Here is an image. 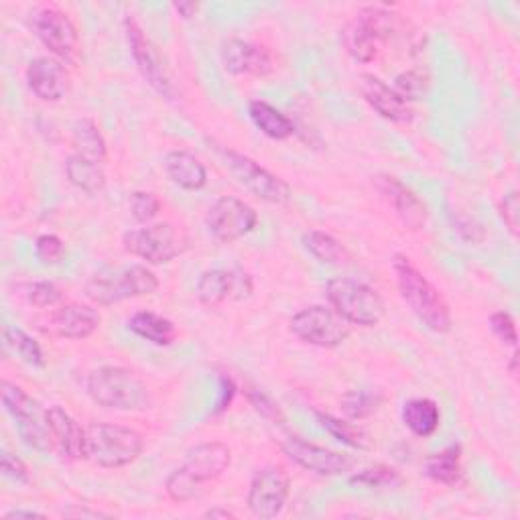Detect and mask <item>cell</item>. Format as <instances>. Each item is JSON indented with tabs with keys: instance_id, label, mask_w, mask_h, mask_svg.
<instances>
[{
	"instance_id": "bcb514c9",
	"label": "cell",
	"mask_w": 520,
	"mask_h": 520,
	"mask_svg": "<svg viewBox=\"0 0 520 520\" xmlns=\"http://www.w3.org/2000/svg\"><path fill=\"white\" fill-rule=\"evenodd\" d=\"M173 9H175V13L179 17L191 19V17H195V13H198L200 7L195 5V3H189V0H179V3H173Z\"/></svg>"
},
{
	"instance_id": "b9f144b4",
	"label": "cell",
	"mask_w": 520,
	"mask_h": 520,
	"mask_svg": "<svg viewBox=\"0 0 520 520\" xmlns=\"http://www.w3.org/2000/svg\"><path fill=\"white\" fill-rule=\"evenodd\" d=\"M500 216L510 230L512 236H518V224H520V204H518V191H508L500 202Z\"/></svg>"
},
{
	"instance_id": "d6a6232c",
	"label": "cell",
	"mask_w": 520,
	"mask_h": 520,
	"mask_svg": "<svg viewBox=\"0 0 520 520\" xmlns=\"http://www.w3.org/2000/svg\"><path fill=\"white\" fill-rule=\"evenodd\" d=\"M3 336H5L7 348H11L23 362H27L33 368H45L43 350L33 336H29L21 328H11V325H7Z\"/></svg>"
},
{
	"instance_id": "83f0119b",
	"label": "cell",
	"mask_w": 520,
	"mask_h": 520,
	"mask_svg": "<svg viewBox=\"0 0 520 520\" xmlns=\"http://www.w3.org/2000/svg\"><path fill=\"white\" fill-rule=\"evenodd\" d=\"M65 177H68V181L74 187L88 195H96L106 187V173L102 163L86 159L78 153H74L65 161Z\"/></svg>"
},
{
	"instance_id": "d590c367",
	"label": "cell",
	"mask_w": 520,
	"mask_h": 520,
	"mask_svg": "<svg viewBox=\"0 0 520 520\" xmlns=\"http://www.w3.org/2000/svg\"><path fill=\"white\" fill-rule=\"evenodd\" d=\"M23 297L29 305L47 309L63 303V291L51 281H33L23 285Z\"/></svg>"
},
{
	"instance_id": "ffe728a7",
	"label": "cell",
	"mask_w": 520,
	"mask_h": 520,
	"mask_svg": "<svg viewBox=\"0 0 520 520\" xmlns=\"http://www.w3.org/2000/svg\"><path fill=\"white\" fill-rule=\"evenodd\" d=\"M360 94L366 104L378 112L384 120L407 124L413 120V108L407 100H403L395 88H390L384 80L374 74L360 76Z\"/></svg>"
},
{
	"instance_id": "f35d334b",
	"label": "cell",
	"mask_w": 520,
	"mask_h": 520,
	"mask_svg": "<svg viewBox=\"0 0 520 520\" xmlns=\"http://www.w3.org/2000/svg\"><path fill=\"white\" fill-rule=\"evenodd\" d=\"M244 397L250 403V407L263 419H267V421H271L275 425H283L285 423V415L281 413L279 405L269 395H265L263 390H258L254 386H244Z\"/></svg>"
},
{
	"instance_id": "c3c4849f",
	"label": "cell",
	"mask_w": 520,
	"mask_h": 520,
	"mask_svg": "<svg viewBox=\"0 0 520 520\" xmlns=\"http://www.w3.org/2000/svg\"><path fill=\"white\" fill-rule=\"evenodd\" d=\"M204 516H206V518H234V512H230L228 508H220V506H216V508L208 510Z\"/></svg>"
},
{
	"instance_id": "ac0fdd59",
	"label": "cell",
	"mask_w": 520,
	"mask_h": 520,
	"mask_svg": "<svg viewBox=\"0 0 520 520\" xmlns=\"http://www.w3.org/2000/svg\"><path fill=\"white\" fill-rule=\"evenodd\" d=\"M252 279L242 269H212L200 275L195 285V297L206 307H218L226 299H248L252 295Z\"/></svg>"
},
{
	"instance_id": "484cf974",
	"label": "cell",
	"mask_w": 520,
	"mask_h": 520,
	"mask_svg": "<svg viewBox=\"0 0 520 520\" xmlns=\"http://www.w3.org/2000/svg\"><path fill=\"white\" fill-rule=\"evenodd\" d=\"M248 114L260 133L273 141H287L295 135L293 120L265 100H252L248 104Z\"/></svg>"
},
{
	"instance_id": "ee69618b",
	"label": "cell",
	"mask_w": 520,
	"mask_h": 520,
	"mask_svg": "<svg viewBox=\"0 0 520 520\" xmlns=\"http://www.w3.org/2000/svg\"><path fill=\"white\" fill-rule=\"evenodd\" d=\"M218 380H220V395H218V401H216V409L212 413L214 417H218V415H222V413H226L230 409V405H232V401L236 397V390H238V386L232 380V376L220 374Z\"/></svg>"
},
{
	"instance_id": "44dd1931",
	"label": "cell",
	"mask_w": 520,
	"mask_h": 520,
	"mask_svg": "<svg viewBox=\"0 0 520 520\" xmlns=\"http://www.w3.org/2000/svg\"><path fill=\"white\" fill-rule=\"evenodd\" d=\"M27 86L43 102H59L68 94L70 78L63 63L51 57H35L27 65Z\"/></svg>"
},
{
	"instance_id": "e575fe53",
	"label": "cell",
	"mask_w": 520,
	"mask_h": 520,
	"mask_svg": "<svg viewBox=\"0 0 520 520\" xmlns=\"http://www.w3.org/2000/svg\"><path fill=\"white\" fill-rule=\"evenodd\" d=\"M352 486H360V488H370V490H393L403 486V476L390 466L384 464H376L372 468H366L354 476H350L348 480Z\"/></svg>"
},
{
	"instance_id": "9a60e30c",
	"label": "cell",
	"mask_w": 520,
	"mask_h": 520,
	"mask_svg": "<svg viewBox=\"0 0 520 520\" xmlns=\"http://www.w3.org/2000/svg\"><path fill=\"white\" fill-rule=\"evenodd\" d=\"M256 224V210L246 202L234 198V195H224V198L216 200L206 214V226L210 234L222 244H232L248 236L256 228Z\"/></svg>"
},
{
	"instance_id": "d6986e66",
	"label": "cell",
	"mask_w": 520,
	"mask_h": 520,
	"mask_svg": "<svg viewBox=\"0 0 520 520\" xmlns=\"http://www.w3.org/2000/svg\"><path fill=\"white\" fill-rule=\"evenodd\" d=\"M374 183L378 191L384 195V200L393 206L399 220L413 232L425 228L429 212L427 206L417 198L415 191H411L405 183H401L393 175H376Z\"/></svg>"
},
{
	"instance_id": "6da1fadb",
	"label": "cell",
	"mask_w": 520,
	"mask_h": 520,
	"mask_svg": "<svg viewBox=\"0 0 520 520\" xmlns=\"http://www.w3.org/2000/svg\"><path fill=\"white\" fill-rule=\"evenodd\" d=\"M393 271L397 275L399 291L427 330L435 334H447L453 325L451 309L441 291L413 265L405 254L393 256Z\"/></svg>"
},
{
	"instance_id": "2e32d148",
	"label": "cell",
	"mask_w": 520,
	"mask_h": 520,
	"mask_svg": "<svg viewBox=\"0 0 520 520\" xmlns=\"http://www.w3.org/2000/svg\"><path fill=\"white\" fill-rule=\"evenodd\" d=\"M283 451L297 466L317 476H342L346 472H352V468L356 466V460L352 455L325 449L297 435H289L283 441Z\"/></svg>"
},
{
	"instance_id": "7bdbcfd3",
	"label": "cell",
	"mask_w": 520,
	"mask_h": 520,
	"mask_svg": "<svg viewBox=\"0 0 520 520\" xmlns=\"http://www.w3.org/2000/svg\"><path fill=\"white\" fill-rule=\"evenodd\" d=\"M0 468H3V474L17 482V484H29L31 478H29V470L25 466V462L21 458H17V455L5 451L3 453V460H0Z\"/></svg>"
},
{
	"instance_id": "52a82bcc",
	"label": "cell",
	"mask_w": 520,
	"mask_h": 520,
	"mask_svg": "<svg viewBox=\"0 0 520 520\" xmlns=\"http://www.w3.org/2000/svg\"><path fill=\"white\" fill-rule=\"evenodd\" d=\"M214 151L222 159L226 171L236 179V183H240L246 191L256 195L258 200L277 206H283L291 200V185L260 163H256L254 159L222 145H216Z\"/></svg>"
},
{
	"instance_id": "3957f363",
	"label": "cell",
	"mask_w": 520,
	"mask_h": 520,
	"mask_svg": "<svg viewBox=\"0 0 520 520\" xmlns=\"http://www.w3.org/2000/svg\"><path fill=\"white\" fill-rule=\"evenodd\" d=\"M86 390L90 399L114 411H145L153 405L147 384L137 372L124 366H100L88 374Z\"/></svg>"
},
{
	"instance_id": "e0dca14e",
	"label": "cell",
	"mask_w": 520,
	"mask_h": 520,
	"mask_svg": "<svg viewBox=\"0 0 520 520\" xmlns=\"http://www.w3.org/2000/svg\"><path fill=\"white\" fill-rule=\"evenodd\" d=\"M224 70L232 76L267 78L277 70L273 53L265 45H256L244 39H226L220 47Z\"/></svg>"
},
{
	"instance_id": "5b68a950",
	"label": "cell",
	"mask_w": 520,
	"mask_h": 520,
	"mask_svg": "<svg viewBox=\"0 0 520 520\" xmlns=\"http://www.w3.org/2000/svg\"><path fill=\"white\" fill-rule=\"evenodd\" d=\"M405 21L401 15L382 7H366L344 29L342 41L346 51L360 63H370L378 57L380 43H388L403 35Z\"/></svg>"
},
{
	"instance_id": "30bf717a",
	"label": "cell",
	"mask_w": 520,
	"mask_h": 520,
	"mask_svg": "<svg viewBox=\"0 0 520 520\" xmlns=\"http://www.w3.org/2000/svg\"><path fill=\"white\" fill-rule=\"evenodd\" d=\"M291 332L309 346L332 350L350 338L352 325L332 307L311 305L291 317Z\"/></svg>"
},
{
	"instance_id": "603a6c76",
	"label": "cell",
	"mask_w": 520,
	"mask_h": 520,
	"mask_svg": "<svg viewBox=\"0 0 520 520\" xmlns=\"http://www.w3.org/2000/svg\"><path fill=\"white\" fill-rule=\"evenodd\" d=\"M47 415H49V429H51L53 445L59 449L63 458L84 460L86 427H82L68 411L59 405L49 407Z\"/></svg>"
},
{
	"instance_id": "7c38bea8",
	"label": "cell",
	"mask_w": 520,
	"mask_h": 520,
	"mask_svg": "<svg viewBox=\"0 0 520 520\" xmlns=\"http://www.w3.org/2000/svg\"><path fill=\"white\" fill-rule=\"evenodd\" d=\"M291 492V480L283 466L269 464L254 472L246 496L248 510L260 518V520H271L277 518L289 498Z\"/></svg>"
},
{
	"instance_id": "1f68e13d",
	"label": "cell",
	"mask_w": 520,
	"mask_h": 520,
	"mask_svg": "<svg viewBox=\"0 0 520 520\" xmlns=\"http://www.w3.org/2000/svg\"><path fill=\"white\" fill-rule=\"evenodd\" d=\"M315 417L321 423V427L328 431L334 439H338V441H342V443H346L354 449H370L372 441H370L368 433L362 427H358L356 423H352L350 419L348 421L338 419V417H334L330 413H323V411H315Z\"/></svg>"
},
{
	"instance_id": "9c48e42d",
	"label": "cell",
	"mask_w": 520,
	"mask_h": 520,
	"mask_svg": "<svg viewBox=\"0 0 520 520\" xmlns=\"http://www.w3.org/2000/svg\"><path fill=\"white\" fill-rule=\"evenodd\" d=\"M3 405L7 413L13 417L15 427L21 435V439L41 451L47 453L53 449V437L49 429V415L47 409L41 407L39 401H35L31 395H27L25 390L9 380H3Z\"/></svg>"
},
{
	"instance_id": "f1b7e54d",
	"label": "cell",
	"mask_w": 520,
	"mask_h": 520,
	"mask_svg": "<svg viewBox=\"0 0 520 520\" xmlns=\"http://www.w3.org/2000/svg\"><path fill=\"white\" fill-rule=\"evenodd\" d=\"M72 145L78 155L96 163H106L108 159L106 141L92 118H78L72 124Z\"/></svg>"
},
{
	"instance_id": "f6af8a7d",
	"label": "cell",
	"mask_w": 520,
	"mask_h": 520,
	"mask_svg": "<svg viewBox=\"0 0 520 520\" xmlns=\"http://www.w3.org/2000/svg\"><path fill=\"white\" fill-rule=\"evenodd\" d=\"M63 516H70V518H108L110 514L100 512V510H92L88 506H72V508H65Z\"/></svg>"
},
{
	"instance_id": "8d00e7d4",
	"label": "cell",
	"mask_w": 520,
	"mask_h": 520,
	"mask_svg": "<svg viewBox=\"0 0 520 520\" xmlns=\"http://www.w3.org/2000/svg\"><path fill=\"white\" fill-rule=\"evenodd\" d=\"M429 86H431V80H429L427 72H423V70H407L395 78V90L407 102L423 98L427 94Z\"/></svg>"
},
{
	"instance_id": "4316f807",
	"label": "cell",
	"mask_w": 520,
	"mask_h": 520,
	"mask_svg": "<svg viewBox=\"0 0 520 520\" xmlns=\"http://www.w3.org/2000/svg\"><path fill=\"white\" fill-rule=\"evenodd\" d=\"M128 330L135 336L155 344V346H171L177 338L175 323L155 311H137L128 319Z\"/></svg>"
},
{
	"instance_id": "8992f818",
	"label": "cell",
	"mask_w": 520,
	"mask_h": 520,
	"mask_svg": "<svg viewBox=\"0 0 520 520\" xmlns=\"http://www.w3.org/2000/svg\"><path fill=\"white\" fill-rule=\"evenodd\" d=\"M325 297H328L332 309L342 315L350 325L374 328V325L384 319L386 313V305L378 291L356 279H332L325 285Z\"/></svg>"
},
{
	"instance_id": "60d3db41",
	"label": "cell",
	"mask_w": 520,
	"mask_h": 520,
	"mask_svg": "<svg viewBox=\"0 0 520 520\" xmlns=\"http://www.w3.org/2000/svg\"><path fill=\"white\" fill-rule=\"evenodd\" d=\"M490 330L502 344L516 350V346H518L516 321L508 311H496L490 315Z\"/></svg>"
},
{
	"instance_id": "74e56055",
	"label": "cell",
	"mask_w": 520,
	"mask_h": 520,
	"mask_svg": "<svg viewBox=\"0 0 520 520\" xmlns=\"http://www.w3.org/2000/svg\"><path fill=\"white\" fill-rule=\"evenodd\" d=\"M161 208L163 204L153 191H135L130 195V216H133L139 224L153 222L159 216Z\"/></svg>"
},
{
	"instance_id": "d4e9b609",
	"label": "cell",
	"mask_w": 520,
	"mask_h": 520,
	"mask_svg": "<svg viewBox=\"0 0 520 520\" xmlns=\"http://www.w3.org/2000/svg\"><path fill=\"white\" fill-rule=\"evenodd\" d=\"M423 474L443 486L460 484L462 472V445L453 443L435 453H431L423 464Z\"/></svg>"
},
{
	"instance_id": "8fae6325",
	"label": "cell",
	"mask_w": 520,
	"mask_h": 520,
	"mask_svg": "<svg viewBox=\"0 0 520 520\" xmlns=\"http://www.w3.org/2000/svg\"><path fill=\"white\" fill-rule=\"evenodd\" d=\"M122 246L128 254L145 260L147 265H167L185 248L181 234L169 222L128 230L122 236Z\"/></svg>"
},
{
	"instance_id": "f546056e",
	"label": "cell",
	"mask_w": 520,
	"mask_h": 520,
	"mask_svg": "<svg viewBox=\"0 0 520 520\" xmlns=\"http://www.w3.org/2000/svg\"><path fill=\"white\" fill-rule=\"evenodd\" d=\"M403 423L415 437H431L441 423V413L431 399H413L403 407Z\"/></svg>"
},
{
	"instance_id": "cb8c5ba5",
	"label": "cell",
	"mask_w": 520,
	"mask_h": 520,
	"mask_svg": "<svg viewBox=\"0 0 520 520\" xmlns=\"http://www.w3.org/2000/svg\"><path fill=\"white\" fill-rule=\"evenodd\" d=\"M167 177L181 189L200 191L208 183L206 165L189 151H169L163 161Z\"/></svg>"
},
{
	"instance_id": "277c9868",
	"label": "cell",
	"mask_w": 520,
	"mask_h": 520,
	"mask_svg": "<svg viewBox=\"0 0 520 520\" xmlns=\"http://www.w3.org/2000/svg\"><path fill=\"white\" fill-rule=\"evenodd\" d=\"M143 449L145 439L137 429L114 423H90L86 427L84 460L98 468H126L141 458Z\"/></svg>"
},
{
	"instance_id": "ba28073f",
	"label": "cell",
	"mask_w": 520,
	"mask_h": 520,
	"mask_svg": "<svg viewBox=\"0 0 520 520\" xmlns=\"http://www.w3.org/2000/svg\"><path fill=\"white\" fill-rule=\"evenodd\" d=\"M159 285L157 275L147 265H130L92 277L84 291L90 301L106 307L126 299L153 295Z\"/></svg>"
},
{
	"instance_id": "4fadbf2b",
	"label": "cell",
	"mask_w": 520,
	"mask_h": 520,
	"mask_svg": "<svg viewBox=\"0 0 520 520\" xmlns=\"http://www.w3.org/2000/svg\"><path fill=\"white\" fill-rule=\"evenodd\" d=\"M37 39L61 61L74 63L80 51V35L74 21L55 7H43L31 17Z\"/></svg>"
},
{
	"instance_id": "4dcf8cb0",
	"label": "cell",
	"mask_w": 520,
	"mask_h": 520,
	"mask_svg": "<svg viewBox=\"0 0 520 520\" xmlns=\"http://www.w3.org/2000/svg\"><path fill=\"white\" fill-rule=\"evenodd\" d=\"M303 246L313 258H317L319 263H325V265H342L350 260L346 246L338 238H334L332 234L323 232V230L305 232Z\"/></svg>"
},
{
	"instance_id": "7dc6e473",
	"label": "cell",
	"mask_w": 520,
	"mask_h": 520,
	"mask_svg": "<svg viewBox=\"0 0 520 520\" xmlns=\"http://www.w3.org/2000/svg\"><path fill=\"white\" fill-rule=\"evenodd\" d=\"M3 518H5V520H17V518H45V514H43V512H37V510L15 508V510H9Z\"/></svg>"
},
{
	"instance_id": "5bb4252c",
	"label": "cell",
	"mask_w": 520,
	"mask_h": 520,
	"mask_svg": "<svg viewBox=\"0 0 520 520\" xmlns=\"http://www.w3.org/2000/svg\"><path fill=\"white\" fill-rule=\"evenodd\" d=\"M124 33H126V43H128V49H130V55H133L143 78L149 82V86L159 96L173 100L175 92H173V84H171L165 65H163V59H161L155 45L151 43V39L147 37V33L143 31V27L139 25V21L135 17L126 15Z\"/></svg>"
},
{
	"instance_id": "ab89813d",
	"label": "cell",
	"mask_w": 520,
	"mask_h": 520,
	"mask_svg": "<svg viewBox=\"0 0 520 520\" xmlns=\"http://www.w3.org/2000/svg\"><path fill=\"white\" fill-rule=\"evenodd\" d=\"M35 254L43 265H59L65 256V244L55 234H41L35 240Z\"/></svg>"
},
{
	"instance_id": "681fc988",
	"label": "cell",
	"mask_w": 520,
	"mask_h": 520,
	"mask_svg": "<svg viewBox=\"0 0 520 520\" xmlns=\"http://www.w3.org/2000/svg\"><path fill=\"white\" fill-rule=\"evenodd\" d=\"M508 370H510V376L516 380V378H518V352H516V350H514V354H512V358H510Z\"/></svg>"
},
{
	"instance_id": "7a4b0ae2",
	"label": "cell",
	"mask_w": 520,
	"mask_h": 520,
	"mask_svg": "<svg viewBox=\"0 0 520 520\" xmlns=\"http://www.w3.org/2000/svg\"><path fill=\"white\" fill-rule=\"evenodd\" d=\"M232 464V449L220 441L200 443L187 451L185 464L165 482L167 496L177 502H189L202 492V486L218 480Z\"/></svg>"
},
{
	"instance_id": "836d02e7",
	"label": "cell",
	"mask_w": 520,
	"mask_h": 520,
	"mask_svg": "<svg viewBox=\"0 0 520 520\" xmlns=\"http://www.w3.org/2000/svg\"><path fill=\"white\" fill-rule=\"evenodd\" d=\"M384 403V397L378 393H366V390H348L340 401V409L350 421H362L372 417Z\"/></svg>"
},
{
	"instance_id": "7402d4cb",
	"label": "cell",
	"mask_w": 520,
	"mask_h": 520,
	"mask_svg": "<svg viewBox=\"0 0 520 520\" xmlns=\"http://www.w3.org/2000/svg\"><path fill=\"white\" fill-rule=\"evenodd\" d=\"M51 330L65 340H86L100 328V313L86 303H61L49 317Z\"/></svg>"
}]
</instances>
